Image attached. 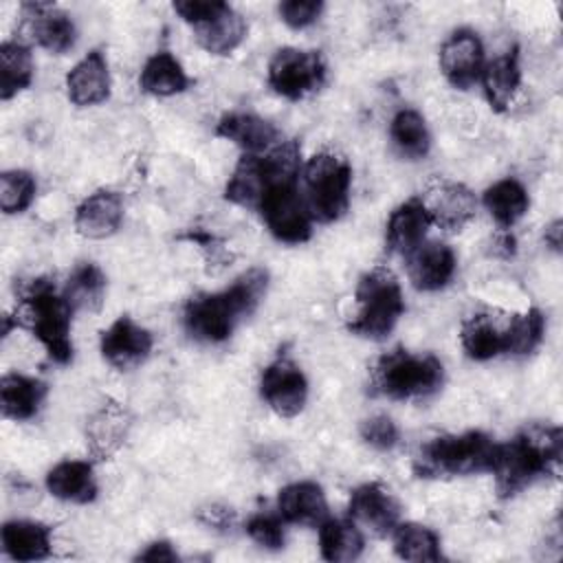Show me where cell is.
I'll list each match as a JSON object with an SVG mask.
<instances>
[{
	"instance_id": "1",
	"label": "cell",
	"mask_w": 563,
	"mask_h": 563,
	"mask_svg": "<svg viewBox=\"0 0 563 563\" xmlns=\"http://www.w3.org/2000/svg\"><path fill=\"white\" fill-rule=\"evenodd\" d=\"M266 286L268 273L255 266L218 292L191 297L183 310V325L187 334L202 343L227 341L235 325L260 306L266 295Z\"/></svg>"
},
{
	"instance_id": "2",
	"label": "cell",
	"mask_w": 563,
	"mask_h": 563,
	"mask_svg": "<svg viewBox=\"0 0 563 563\" xmlns=\"http://www.w3.org/2000/svg\"><path fill=\"white\" fill-rule=\"evenodd\" d=\"M563 455V433L554 424L532 422L515 433L512 440L497 444L490 473L501 499L515 497L539 477L554 475Z\"/></svg>"
},
{
	"instance_id": "3",
	"label": "cell",
	"mask_w": 563,
	"mask_h": 563,
	"mask_svg": "<svg viewBox=\"0 0 563 563\" xmlns=\"http://www.w3.org/2000/svg\"><path fill=\"white\" fill-rule=\"evenodd\" d=\"M301 167V145L295 139L277 143L264 154H244L224 187V198L233 205L257 209L273 185L299 180Z\"/></svg>"
},
{
	"instance_id": "4",
	"label": "cell",
	"mask_w": 563,
	"mask_h": 563,
	"mask_svg": "<svg viewBox=\"0 0 563 563\" xmlns=\"http://www.w3.org/2000/svg\"><path fill=\"white\" fill-rule=\"evenodd\" d=\"M497 442L484 431L438 435L424 442L413 457V473L424 479L475 475L493 468Z\"/></svg>"
},
{
	"instance_id": "5",
	"label": "cell",
	"mask_w": 563,
	"mask_h": 563,
	"mask_svg": "<svg viewBox=\"0 0 563 563\" xmlns=\"http://www.w3.org/2000/svg\"><path fill=\"white\" fill-rule=\"evenodd\" d=\"M372 391L389 400L427 398L442 389L444 365L431 352H409L394 347L372 367Z\"/></svg>"
},
{
	"instance_id": "6",
	"label": "cell",
	"mask_w": 563,
	"mask_h": 563,
	"mask_svg": "<svg viewBox=\"0 0 563 563\" xmlns=\"http://www.w3.org/2000/svg\"><path fill=\"white\" fill-rule=\"evenodd\" d=\"M354 299L358 310L354 319L347 321V330L363 339H385L398 323L400 314L405 312L400 282L385 266H376L361 275L354 290Z\"/></svg>"
},
{
	"instance_id": "7",
	"label": "cell",
	"mask_w": 563,
	"mask_h": 563,
	"mask_svg": "<svg viewBox=\"0 0 563 563\" xmlns=\"http://www.w3.org/2000/svg\"><path fill=\"white\" fill-rule=\"evenodd\" d=\"M301 180L312 220L334 222L347 211L352 167L345 156L328 150L310 156L301 167Z\"/></svg>"
},
{
	"instance_id": "8",
	"label": "cell",
	"mask_w": 563,
	"mask_h": 563,
	"mask_svg": "<svg viewBox=\"0 0 563 563\" xmlns=\"http://www.w3.org/2000/svg\"><path fill=\"white\" fill-rule=\"evenodd\" d=\"M29 325L35 339L44 345L46 354L66 365L73 358V341H70V319L73 308L64 299L62 292L55 290V284L46 277H40L31 284L24 295Z\"/></svg>"
},
{
	"instance_id": "9",
	"label": "cell",
	"mask_w": 563,
	"mask_h": 563,
	"mask_svg": "<svg viewBox=\"0 0 563 563\" xmlns=\"http://www.w3.org/2000/svg\"><path fill=\"white\" fill-rule=\"evenodd\" d=\"M174 11L191 24L198 46L211 55H229L246 37L244 18L222 0H178Z\"/></svg>"
},
{
	"instance_id": "10",
	"label": "cell",
	"mask_w": 563,
	"mask_h": 563,
	"mask_svg": "<svg viewBox=\"0 0 563 563\" xmlns=\"http://www.w3.org/2000/svg\"><path fill=\"white\" fill-rule=\"evenodd\" d=\"M257 211L279 242L303 244L312 235V216L299 189V180L273 185L260 200Z\"/></svg>"
},
{
	"instance_id": "11",
	"label": "cell",
	"mask_w": 563,
	"mask_h": 563,
	"mask_svg": "<svg viewBox=\"0 0 563 563\" xmlns=\"http://www.w3.org/2000/svg\"><path fill=\"white\" fill-rule=\"evenodd\" d=\"M266 79L279 97L297 101L323 86L325 62L319 51L284 46L273 53Z\"/></svg>"
},
{
	"instance_id": "12",
	"label": "cell",
	"mask_w": 563,
	"mask_h": 563,
	"mask_svg": "<svg viewBox=\"0 0 563 563\" xmlns=\"http://www.w3.org/2000/svg\"><path fill=\"white\" fill-rule=\"evenodd\" d=\"M260 396L277 416L295 418L306 407L308 378L292 358L277 356L260 376Z\"/></svg>"
},
{
	"instance_id": "13",
	"label": "cell",
	"mask_w": 563,
	"mask_h": 563,
	"mask_svg": "<svg viewBox=\"0 0 563 563\" xmlns=\"http://www.w3.org/2000/svg\"><path fill=\"white\" fill-rule=\"evenodd\" d=\"M484 64V44L471 29L453 31L440 46V70L457 90H468L477 84Z\"/></svg>"
},
{
	"instance_id": "14",
	"label": "cell",
	"mask_w": 563,
	"mask_h": 563,
	"mask_svg": "<svg viewBox=\"0 0 563 563\" xmlns=\"http://www.w3.org/2000/svg\"><path fill=\"white\" fill-rule=\"evenodd\" d=\"M152 345V332L139 325L128 314L114 319L99 336L101 356L121 372L139 367L150 356Z\"/></svg>"
},
{
	"instance_id": "15",
	"label": "cell",
	"mask_w": 563,
	"mask_h": 563,
	"mask_svg": "<svg viewBox=\"0 0 563 563\" xmlns=\"http://www.w3.org/2000/svg\"><path fill=\"white\" fill-rule=\"evenodd\" d=\"M420 198L429 211L431 224L449 233L462 231L475 218V211H477L475 194L466 185L455 180L440 178L431 183L424 196Z\"/></svg>"
},
{
	"instance_id": "16",
	"label": "cell",
	"mask_w": 563,
	"mask_h": 563,
	"mask_svg": "<svg viewBox=\"0 0 563 563\" xmlns=\"http://www.w3.org/2000/svg\"><path fill=\"white\" fill-rule=\"evenodd\" d=\"M347 517L378 537H387L400 523V504L380 482H367L352 490Z\"/></svg>"
},
{
	"instance_id": "17",
	"label": "cell",
	"mask_w": 563,
	"mask_h": 563,
	"mask_svg": "<svg viewBox=\"0 0 563 563\" xmlns=\"http://www.w3.org/2000/svg\"><path fill=\"white\" fill-rule=\"evenodd\" d=\"M31 40L53 55L68 53L77 42L75 22L51 2H26L22 7Z\"/></svg>"
},
{
	"instance_id": "18",
	"label": "cell",
	"mask_w": 563,
	"mask_h": 563,
	"mask_svg": "<svg viewBox=\"0 0 563 563\" xmlns=\"http://www.w3.org/2000/svg\"><path fill=\"white\" fill-rule=\"evenodd\" d=\"M405 260L409 282L422 292L444 288L453 279L457 266L453 249L440 240H424L409 255H405Z\"/></svg>"
},
{
	"instance_id": "19",
	"label": "cell",
	"mask_w": 563,
	"mask_h": 563,
	"mask_svg": "<svg viewBox=\"0 0 563 563\" xmlns=\"http://www.w3.org/2000/svg\"><path fill=\"white\" fill-rule=\"evenodd\" d=\"M130 429V409L117 400H108L86 422V444L97 460H108L123 446Z\"/></svg>"
},
{
	"instance_id": "20",
	"label": "cell",
	"mask_w": 563,
	"mask_h": 563,
	"mask_svg": "<svg viewBox=\"0 0 563 563\" xmlns=\"http://www.w3.org/2000/svg\"><path fill=\"white\" fill-rule=\"evenodd\" d=\"M510 314L499 312H475L462 321L460 341L468 358L488 361L506 354Z\"/></svg>"
},
{
	"instance_id": "21",
	"label": "cell",
	"mask_w": 563,
	"mask_h": 563,
	"mask_svg": "<svg viewBox=\"0 0 563 563\" xmlns=\"http://www.w3.org/2000/svg\"><path fill=\"white\" fill-rule=\"evenodd\" d=\"M110 68L103 51L92 48L66 75L68 99L79 106H97L110 97Z\"/></svg>"
},
{
	"instance_id": "22",
	"label": "cell",
	"mask_w": 563,
	"mask_h": 563,
	"mask_svg": "<svg viewBox=\"0 0 563 563\" xmlns=\"http://www.w3.org/2000/svg\"><path fill=\"white\" fill-rule=\"evenodd\" d=\"M431 227L429 211L420 196H413L400 202L387 218L385 224V244L387 251L396 255H409L416 246H420Z\"/></svg>"
},
{
	"instance_id": "23",
	"label": "cell",
	"mask_w": 563,
	"mask_h": 563,
	"mask_svg": "<svg viewBox=\"0 0 563 563\" xmlns=\"http://www.w3.org/2000/svg\"><path fill=\"white\" fill-rule=\"evenodd\" d=\"M123 220V200L112 189H97L84 198L75 211V229L90 240H103L117 233Z\"/></svg>"
},
{
	"instance_id": "24",
	"label": "cell",
	"mask_w": 563,
	"mask_h": 563,
	"mask_svg": "<svg viewBox=\"0 0 563 563\" xmlns=\"http://www.w3.org/2000/svg\"><path fill=\"white\" fill-rule=\"evenodd\" d=\"M277 512L288 523L319 528L328 519L325 493L317 482H292L279 490Z\"/></svg>"
},
{
	"instance_id": "25",
	"label": "cell",
	"mask_w": 563,
	"mask_h": 563,
	"mask_svg": "<svg viewBox=\"0 0 563 563\" xmlns=\"http://www.w3.org/2000/svg\"><path fill=\"white\" fill-rule=\"evenodd\" d=\"M216 134L244 150V154H264L277 143V128L253 112H227L216 125Z\"/></svg>"
},
{
	"instance_id": "26",
	"label": "cell",
	"mask_w": 563,
	"mask_h": 563,
	"mask_svg": "<svg viewBox=\"0 0 563 563\" xmlns=\"http://www.w3.org/2000/svg\"><path fill=\"white\" fill-rule=\"evenodd\" d=\"M482 88L488 106L495 112H504L515 99L521 86V66H519V48L512 46L497 55L493 62L484 64L482 70Z\"/></svg>"
},
{
	"instance_id": "27",
	"label": "cell",
	"mask_w": 563,
	"mask_h": 563,
	"mask_svg": "<svg viewBox=\"0 0 563 563\" xmlns=\"http://www.w3.org/2000/svg\"><path fill=\"white\" fill-rule=\"evenodd\" d=\"M46 490L70 504H90L97 497L95 468L86 460H64L46 473Z\"/></svg>"
},
{
	"instance_id": "28",
	"label": "cell",
	"mask_w": 563,
	"mask_h": 563,
	"mask_svg": "<svg viewBox=\"0 0 563 563\" xmlns=\"http://www.w3.org/2000/svg\"><path fill=\"white\" fill-rule=\"evenodd\" d=\"M53 530L42 521L11 519L2 526V550L13 561H42L51 554Z\"/></svg>"
},
{
	"instance_id": "29",
	"label": "cell",
	"mask_w": 563,
	"mask_h": 563,
	"mask_svg": "<svg viewBox=\"0 0 563 563\" xmlns=\"http://www.w3.org/2000/svg\"><path fill=\"white\" fill-rule=\"evenodd\" d=\"M46 398V385L40 378L18 372L4 374L0 383V405L4 418L31 420Z\"/></svg>"
},
{
	"instance_id": "30",
	"label": "cell",
	"mask_w": 563,
	"mask_h": 563,
	"mask_svg": "<svg viewBox=\"0 0 563 563\" xmlns=\"http://www.w3.org/2000/svg\"><path fill=\"white\" fill-rule=\"evenodd\" d=\"M139 84L145 92L156 97H172L185 92L191 84L180 62L169 51H158L141 68Z\"/></svg>"
},
{
	"instance_id": "31",
	"label": "cell",
	"mask_w": 563,
	"mask_h": 563,
	"mask_svg": "<svg viewBox=\"0 0 563 563\" xmlns=\"http://www.w3.org/2000/svg\"><path fill=\"white\" fill-rule=\"evenodd\" d=\"M482 202H484L486 211L490 213V218L501 229H510L512 224H517L530 207V198H528L526 187L517 178H510V176L493 183L484 191Z\"/></svg>"
},
{
	"instance_id": "32",
	"label": "cell",
	"mask_w": 563,
	"mask_h": 563,
	"mask_svg": "<svg viewBox=\"0 0 563 563\" xmlns=\"http://www.w3.org/2000/svg\"><path fill=\"white\" fill-rule=\"evenodd\" d=\"M365 539L352 519H325L319 526V552L330 563H350L363 554Z\"/></svg>"
},
{
	"instance_id": "33",
	"label": "cell",
	"mask_w": 563,
	"mask_h": 563,
	"mask_svg": "<svg viewBox=\"0 0 563 563\" xmlns=\"http://www.w3.org/2000/svg\"><path fill=\"white\" fill-rule=\"evenodd\" d=\"M73 312H97L106 297V275L92 262H81L73 268L62 290Z\"/></svg>"
},
{
	"instance_id": "34",
	"label": "cell",
	"mask_w": 563,
	"mask_h": 563,
	"mask_svg": "<svg viewBox=\"0 0 563 563\" xmlns=\"http://www.w3.org/2000/svg\"><path fill=\"white\" fill-rule=\"evenodd\" d=\"M389 139L402 158L418 161L431 150V134L424 117L413 108H402L389 123Z\"/></svg>"
},
{
	"instance_id": "35",
	"label": "cell",
	"mask_w": 563,
	"mask_h": 563,
	"mask_svg": "<svg viewBox=\"0 0 563 563\" xmlns=\"http://www.w3.org/2000/svg\"><path fill=\"white\" fill-rule=\"evenodd\" d=\"M33 55L20 40L2 42L0 46V97L7 101L26 90L33 81Z\"/></svg>"
},
{
	"instance_id": "36",
	"label": "cell",
	"mask_w": 563,
	"mask_h": 563,
	"mask_svg": "<svg viewBox=\"0 0 563 563\" xmlns=\"http://www.w3.org/2000/svg\"><path fill=\"white\" fill-rule=\"evenodd\" d=\"M394 541V552L402 561H440L442 559V548H440V537L435 530L422 523H398L391 532Z\"/></svg>"
},
{
	"instance_id": "37",
	"label": "cell",
	"mask_w": 563,
	"mask_h": 563,
	"mask_svg": "<svg viewBox=\"0 0 563 563\" xmlns=\"http://www.w3.org/2000/svg\"><path fill=\"white\" fill-rule=\"evenodd\" d=\"M545 334V317L539 308H530L521 314H510L506 354L526 356L539 347Z\"/></svg>"
},
{
	"instance_id": "38",
	"label": "cell",
	"mask_w": 563,
	"mask_h": 563,
	"mask_svg": "<svg viewBox=\"0 0 563 563\" xmlns=\"http://www.w3.org/2000/svg\"><path fill=\"white\" fill-rule=\"evenodd\" d=\"M37 183L26 169H7L0 176V209L4 213H22L35 200Z\"/></svg>"
},
{
	"instance_id": "39",
	"label": "cell",
	"mask_w": 563,
	"mask_h": 563,
	"mask_svg": "<svg viewBox=\"0 0 563 563\" xmlns=\"http://www.w3.org/2000/svg\"><path fill=\"white\" fill-rule=\"evenodd\" d=\"M246 534L264 550H282L286 545L284 519L279 515L257 512L246 521Z\"/></svg>"
},
{
	"instance_id": "40",
	"label": "cell",
	"mask_w": 563,
	"mask_h": 563,
	"mask_svg": "<svg viewBox=\"0 0 563 563\" xmlns=\"http://www.w3.org/2000/svg\"><path fill=\"white\" fill-rule=\"evenodd\" d=\"M365 444L376 451H391L398 444V427L389 416H372L361 422L358 429Z\"/></svg>"
},
{
	"instance_id": "41",
	"label": "cell",
	"mask_w": 563,
	"mask_h": 563,
	"mask_svg": "<svg viewBox=\"0 0 563 563\" xmlns=\"http://www.w3.org/2000/svg\"><path fill=\"white\" fill-rule=\"evenodd\" d=\"M279 18L290 26V29H306L314 24L323 11L321 0H284L277 7Z\"/></svg>"
},
{
	"instance_id": "42",
	"label": "cell",
	"mask_w": 563,
	"mask_h": 563,
	"mask_svg": "<svg viewBox=\"0 0 563 563\" xmlns=\"http://www.w3.org/2000/svg\"><path fill=\"white\" fill-rule=\"evenodd\" d=\"M200 521L211 526L213 530H220V532H231V528L235 526V515L231 508H224V506H209V508H202L200 510Z\"/></svg>"
},
{
	"instance_id": "43",
	"label": "cell",
	"mask_w": 563,
	"mask_h": 563,
	"mask_svg": "<svg viewBox=\"0 0 563 563\" xmlns=\"http://www.w3.org/2000/svg\"><path fill=\"white\" fill-rule=\"evenodd\" d=\"M134 559H136V561H150V563H158V561H178V552L172 548L169 541H152V543H147Z\"/></svg>"
},
{
	"instance_id": "44",
	"label": "cell",
	"mask_w": 563,
	"mask_h": 563,
	"mask_svg": "<svg viewBox=\"0 0 563 563\" xmlns=\"http://www.w3.org/2000/svg\"><path fill=\"white\" fill-rule=\"evenodd\" d=\"M499 251H504V253H501L504 257L515 255L517 242H515V238H512L510 233H504V235H499V238L495 240V255H499Z\"/></svg>"
},
{
	"instance_id": "45",
	"label": "cell",
	"mask_w": 563,
	"mask_h": 563,
	"mask_svg": "<svg viewBox=\"0 0 563 563\" xmlns=\"http://www.w3.org/2000/svg\"><path fill=\"white\" fill-rule=\"evenodd\" d=\"M545 244L550 246V249H554V251H559L561 249V220H554L548 229H545Z\"/></svg>"
}]
</instances>
